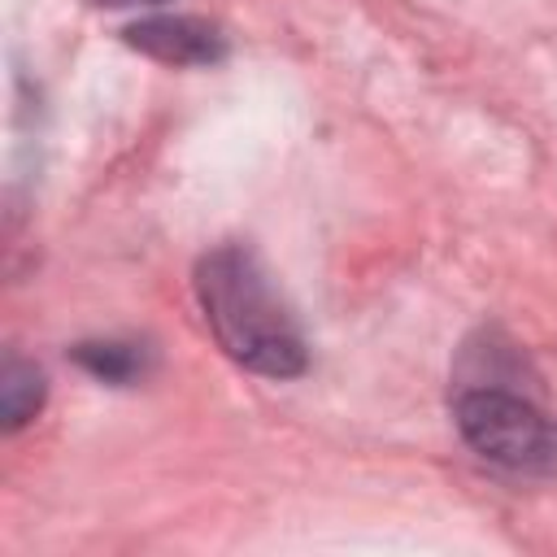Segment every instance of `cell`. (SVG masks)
<instances>
[{
    "label": "cell",
    "mask_w": 557,
    "mask_h": 557,
    "mask_svg": "<svg viewBox=\"0 0 557 557\" xmlns=\"http://www.w3.org/2000/svg\"><path fill=\"white\" fill-rule=\"evenodd\" d=\"M196 296L218 344L239 366L270 379H292L305 370L300 326L248 248L239 244L213 248L196 265Z\"/></svg>",
    "instance_id": "1"
},
{
    "label": "cell",
    "mask_w": 557,
    "mask_h": 557,
    "mask_svg": "<svg viewBox=\"0 0 557 557\" xmlns=\"http://www.w3.org/2000/svg\"><path fill=\"white\" fill-rule=\"evenodd\" d=\"M453 413L461 440L483 461L531 479L557 474V418H548L535 400L496 383H479L457 396Z\"/></svg>",
    "instance_id": "2"
},
{
    "label": "cell",
    "mask_w": 557,
    "mask_h": 557,
    "mask_svg": "<svg viewBox=\"0 0 557 557\" xmlns=\"http://www.w3.org/2000/svg\"><path fill=\"white\" fill-rule=\"evenodd\" d=\"M126 44L165 61V65H209L226 52V39L213 22L200 17H148L126 30Z\"/></svg>",
    "instance_id": "3"
},
{
    "label": "cell",
    "mask_w": 557,
    "mask_h": 557,
    "mask_svg": "<svg viewBox=\"0 0 557 557\" xmlns=\"http://www.w3.org/2000/svg\"><path fill=\"white\" fill-rule=\"evenodd\" d=\"M44 400V374L26 361H9L4 366V383H0V405H4V426H22L26 418H35Z\"/></svg>",
    "instance_id": "4"
},
{
    "label": "cell",
    "mask_w": 557,
    "mask_h": 557,
    "mask_svg": "<svg viewBox=\"0 0 557 557\" xmlns=\"http://www.w3.org/2000/svg\"><path fill=\"white\" fill-rule=\"evenodd\" d=\"M78 361H83L91 374L109 379V383H126V379L139 370V352H135L131 344H83V348H78Z\"/></svg>",
    "instance_id": "5"
},
{
    "label": "cell",
    "mask_w": 557,
    "mask_h": 557,
    "mask_svg": "<svg viewBox=\"0 0 557 557\" xmlns=\"http://www.w3.org/2000/svg\"><path fill=\"white\" fill-rule=\"evenodd\" d=\"M96 4H109V9H126V4H157V0H96Z\"/></svg>",
    "instance_id": "6"
}]
</instances>
